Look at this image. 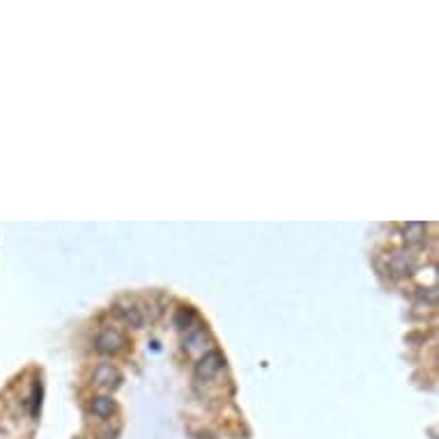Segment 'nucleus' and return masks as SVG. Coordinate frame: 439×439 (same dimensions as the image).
Returning a JSON list of instances; mask_svg holds the SVG:
<instances>
[{
	"label": "nucleus",
	"mask_w": 439,
	"mask_h": 439,
	"mask_svg": "<svg viewBox=\"0 0 439 439\" xmlns=\"http://www.w3.org/2000/svg\"><path fill=\"white\" fill-rule=\"evenodd\" d=\"M224 366H226V359L221 357V352H207V355L195 364V377L212 379V377L219 375Z\"/></svg>",
	"instance_id": "nucleus-1"
},
{
	"label": "nucleus",
	"mask_w": 439,
	"mask_h": 439,
	"mask_svg": "<svg viewBox=\"0 0 439 439\" xmlns=\"http://www.w3.org/2000/svg\"><path fill=\"white\" fill-rule=\"evenodd\" d=\"M124 343H127V338H124L120 331L106 329V331L99 333V338H97V350H99L102 355H113V352L122 350Z\"/></svg>",
	"instance_id": "nucleus-2"
},
{
	"label": "nucleus",
	"mask_w": 439,
	"mask_h": 439,
	"mask_svg": "<svg viewBox=\"0 0 439 439\" xmlns=\"http://www.w3.org/2000/svg\"><path fill=\"white\" fill-rule=\"evenodd\" d=\"M120 372H117L113 366L108 364H102L99 368L95 370V384L99 386H108V389H115L117 384H120Z\"/></svg>",
	"instance_id": "nucleus-3"
},
{
	"label": "nucleus",
	"mask_w": 439,
	"mask_h": 439,
	"mask_svg": "<svg viewBox=\"0 0 439 439\" xmlns=\"http://www.w3.org/2000/svg\"><path fill=\"white\" fill-rule=\"evenodd\" d=\"M115 313L124 320V322H129L131 327H141L143 324L141 309H136V306H117Z\"/></svg>",
	"instance_id": "nucleus-4"
},
{
	"label": "nucleus",
	"mask_w": 439,
	"mask_h": 439,
	"mask_svg": "<svg viewBox=\"0 0 439 439\" xmlns=\"http://www.w3.org/2000/svg\"><path fill=\"white\" fill-rule=\"evenodd\" d=\"M113 410H115V405H113V401H110V398H106V396L95 398V401H93V412H95L97 416L106 418V416L113 414Z\"/></svg>",
	"instance_id": "nucleus-5"
},
{
	"label": "nucleus",
	"mask_w": 439,
	"mask_h": 439,
	"mask_svg": "<svg viewBox=\"0 0 439 439\" xmlns=\"http://www.w3.org/2000/svg\"><path fill=\"white\" fill-rule=\"evenodd\" d=\"M391 270L396 272V274H410V270H412L410 258H407V255H405V253L393 255V260H391Z\"/></svg>",
	"instance_id": "nucleus-6"
},
{
	"label": "nucleus",
	"mask_w": 439,
	"mask_h": 439,
	"mask_svg": "<svg viewBox=\"0 0 439 439\" xmlns=\"http://www.w3.org/2000/svg\"><path fill=\"white\" fill-rule=\"evenodd\" d=\"M191 318H193V313L191 311H187V309H182L180 313H178V318H175V324L180 327V329H185V327L191 322Z\"/></svg>",
	"instance_id": "nucleus-7"
}]
</instances>
